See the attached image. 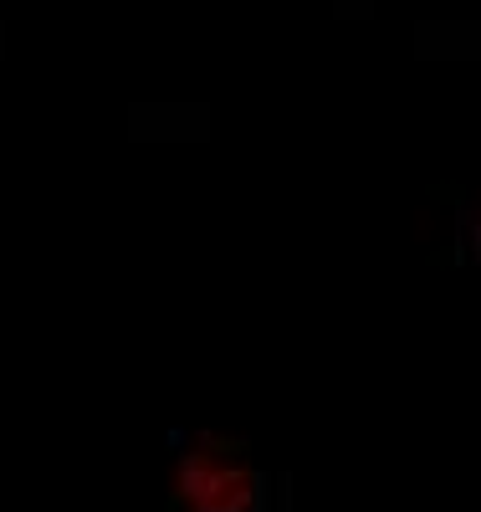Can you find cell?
<instances>
[{
  "instance_id": "1",
  "label": "cell",
  "mask_w": 481,
  "mask_h": 512,
  "mask_svg": "<svg viewBox=\"0 0 481 512\" xmlns=\"http://www.w3.org/2000/svg\"><path fill=\"white\" fill-rule=\"evenodd\" d=\"M180 502L190 512H256L261 477L236 466L231 456L190 451L185 466H180Z\"/></svg>"
}]
</instances>
